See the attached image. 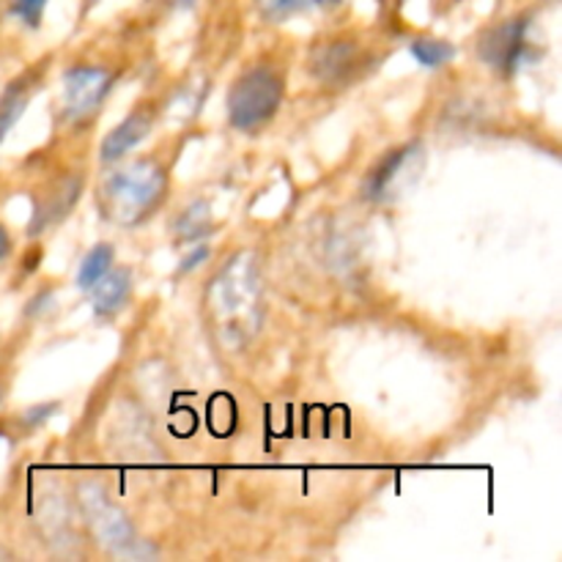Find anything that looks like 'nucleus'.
Here are the masks:
<instances>
[{"mask_svg": "<svg viewBox=\"0 0 562 562\" xmlns=\"http://www.w3.org/2000/svg\"><path fill=\"white\" fill-rule=\"evenodd\" d=\"M168 190L165 170L151 159H140L115 170L102 187V206L110 220L121 225H135L146 220Z\"/></svg>", "mask_w": 562, "mask_h": 562, "instance_id": "nucleus-1", "label": "nucleus"}, {"mask_svg": "<svg viewBox=\"0 0 562 562\" xmlns=\"http://www.w3.org/2000/svg\"><path fill=\"white\" fill-rule=\"evenodd\" d=\"M283 102V80L269 66L245 71L228 91V119L236 130L256 132L274 119Z\"/></svg>", "mask_w": 562, "mask_h": 562, "instance_id": "nucleus-2", "label": "nucleus"}, {"mask_svg": "<svg viewBox=\"0 0 562 562\" xmlns=\"http://www.w3.org/2000/svg\"><path fill=\"white\" fill-rule=\"evenodd\" d=\"M423 170V148L417 143H406V146L390 151L376 168L368 173L362 181V192L371 201H395L401 192L409 190L417 181Z\"/></svg>", "mask_w": 562, "mask_h": 562, "instance_id": "nucleus-3", "label": "nucleus"}, {"mask_svg": "<svg viewBox=\"0 0 562 562\" xmlns=\"http://www.w3.org/2000/svg\"><path fill=\"white\" fill-rule=\"evenodd\" d=\"M77 497H80L82 514H86L88 525H91L99 543H104V547L110 549H121V552H126V547L135 543L130 519L124 516V510H119L110 503L108 494H104L102 488L88 483V486H82L80 492H77Z\"/></svg>", "mask_w": 562, "mask_h": 562, "instance_id": "nucleus-4", "label": "nucleus"}, {"mask_svg": "<svg viewBox=\"0 0 562 562\" xmlns=\"http://www.w3.org/2000/svg\"><path fill=\"white\" fill-rule=\"evenodd\" d=\"M110 75L99 66H77L64 77V104L69 119L80 121L102 104L110 91Z\"/></svg>", "mask_w": 562, "mask_h": 562, "instance_id": "nucleus-5", "label": "nucleus"}, {"mask_svg": "<svg viewBox=\"0 0 562 562\" xmlns=\"http://www.w3.org/2000/svg\"><path fill=\"white\" fill-rule=\"evenodd\" d=\"M527 53V22L514 20L499 25L497 31L488 33L481 42V58L486 60L488 66L503 71H516L521 64H525Z\"/></svg>", "mask_w": 562, "mask_h": 562, "instance_id": "nucleus-6", "label": "nucleus"}, {"mask_svg": "<svg viewBox=\"0 0 562 562\" xmlns=\"http://www.w3.org/2000/svg\"><path fill=\"white\" fill-rule=\"evenodd\" d=\"M148 132H151V113H148V110H135V113L126 115V119L104 137L102 148H99V157H102V162H115V159H121L124 154H130Z\"/></svg>", "mask_w": 562, "mask_h": 562, "instance_id": "nucleus-7", "label": "nucleus"}, {"mask_svg": "<svg viewBox=\"0 0 562 562\" xmlns=\"http://www.w3.org/2000/svg\"><path fill=\"white\" fill-rule=\"evenodd\" d=\"M88 291H91V305L99 318L115 316L132 294L130 269H115V272L110 269V272L102 274Z\"/></svg>", "mask_w": 562, "mask_h": 562, "instance_id": "nucleus-8", "label": "nucleus"}, {"mask_svg": "<svg viewBox=\"0 0 562 562\" xmlns=\"http://www.w3.org/2000/svg\"><path fill=\"white\" fill-rule=\"evenodd\" d=\"M357 66H360V53H357L355 44L335 42L313 55V75L324 82L349 80L357 71Z\"/></svg>", "mask_w": 562, "mask_h": 562, "instance_id": "nucleus-9", "label": "nucleus"}, {"mask_svg": "<svg viewBox=\"0 0 562 562\" xmlns=\"http://www.w3.org/2000/svg\"><path fill=\"white\" fill-rule=\"evenodd\" d=\"M113 256H115V250L108 245V241H102V245L93 247V250L82 258L80 272H77V285H80L82 291L91 289V285L102 278V274L110 272V267H113Z\"/></svg>", "mask_w": 562, "mask_h": 562, "instance_id": "nucleus-10", "label": "nucleus"}, {"mask_svg": "<svg viewBox=\"0 0 562 562\" xmlns=\"http://www.w3.org/2000/svg\"><path fill=\"white\" fill-rule=\"evenodd\" d=\"M412 55H415L417 64L428 66V69H439V66L450 64L456 58V47L448 42H439V38H415L412 42Z\"/></svg>", "mask_w": 562, "mask_h": 562, "instance_id": "nucleus-11", "label": "nucleus"}, {"mask_svg": "<svg viewBox=\"0 0 562 562\" xmlns=\"http://www.w3.org/2000/svg\"><path fill=\"white\" fill-rule=\"evenodd\" d=\"M44 5H47V0H14V3H11V14H16L20 20H25L27 25L36 27L38 22H42Z\"/></svg>", "mask_w": 562, "mask_h": 562, "instance_id": "nucleus-12", "label": "nucleus"}, {"mask_svg": "<svg viewBox=\"0 0 562 562\" xmlns=\"http://www.w3.org/2000/svg\"><path fill=\"white\" fill-rule=\"evenodd\" d=\"M22 108H25V97H22V93H14V97H9L3 102V108H0V143H3L5 132L11 130V124L20 119Z\"/></svg>", "mask_w": 562, "mask_h": 562, "instance_id": "nucleus-13", "label": "nucleus"}, {"mask_svg": "<svg viewBox=\"0 0 562 562\" xmlns=\"http://www.w3.org/2000/svg\"><path fill=\"white\" fill-rule=\"evenodd\" d=\"M307 0H261V9L267 11L269 16H289L294 11L305 9Z\"/></svg>", "mask_w": 562, "mask_h": 562, "instance_id": "nucleus-14", "label": "nucleus"}, {"mask_svg": "<svg viewBox=\"0 0 562 562\" xmlns=\"http://www.w3.org/2000/svg\"><path fill=\"white\" fill-rule=\"evenodd\" d=\"M11 252V234L3 223H0V261H5Z\"/></svg>", "mask_w": 562, "mask_h": 562, "instance_id": "nucleus-15", "label": "nucleus"}, {"mask_svg": "<svg viewBox=\"0 0 562 562\" xmlns=\"http://www.w3.org/2000/svg\"><path fill=\"white\" fill-rule=\"evenodd\" d=\"M318 3H327V5H333V3H340V0H318Z\"/></svg>", "mask_w": 562, "mask_h": 562, "instance_id": "nucleus-16", "label": "nucleus"}, {"mask_svg": "<svg viewBox=\"0 0 562 562\" xmlns=\"http://www.w3.org/2000/svg\"><path fill=\"white\" fill-rule=\"evenodd\" d=\"M0 398H3V390H0Z\"/></svg>", "mask_w": 562, "mask_h": 562, "instance_id": "nucleus-17", "label": "nucleus"}]
</instances>
